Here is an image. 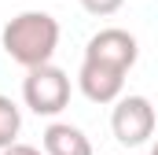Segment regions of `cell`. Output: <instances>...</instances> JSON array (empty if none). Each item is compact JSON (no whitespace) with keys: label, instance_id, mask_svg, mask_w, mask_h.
<instances>
[{"label":"cell","instance_id":"obj_7","mask_svg":"<svg viewBox=\"0 0 158 155\" xmlns=\"http://www.w3.org/2000/svg\"><path fill=\"white\" fill-rule=\"evenodd\" d=\"M19 129H22V111L15 107L11 96H0V152L11 148V144H19V140H15Z\"/></svg>","mask_w":158,"mask_h":155},{"label":"cell","instance_id":"obj_10","mask_svg":"<svg viewBox=\"0 0 158 155\" xmlns=\"http://www.w3.org/2000/svg\"><path fill=\"white\" fill-rule=\"evenodd\" d=\"M151 155H158V140H155V144H151Z\"/></svg>","mask_w":158,"mask_h":155},{"label":"cell","instance_id":"obj_3","mask_svg":"<svg viewBox=\"0 0 158 155\" xmlns=\"http://www.w3.org/2000/svg\"><path fill=\"white\" fill-rule=\"evenodd\" d=\"M110 133L121 148H140L155 137V107L147 96H121L110 111Z\"/></svg>","mask_w":158,"mask_h":155},{"label":"cell","instance_id":"obj_1","mask_svg":"<svg viewBox=\"0 0 158 155\" xmlns=\"http://www.w3.org/2000/svg\"><path fill=\"white\" fill-rule=\"evenodd\" d=\"M0 41H4L7 59H15L19 67H26V70L48 67L59 48V22L48 11H22L4 26Z\"/></svg>","mask_w":158,"mask_h":155},{"label":"cell","instance_id":"obj_8","mask_svg":"<svg viewBox=\"0 0 158 155\" xmlns=\"http://www.w3.org/2000/svg\"><path fill=\"white\" fill-rule=\"evenodd\" d=\"M77 4L88 11V15H99V19H103V15H114L125 0H77Z\"/></svg>","mask_w":158,"mask_h":155},{"label":"cell","instance_id":"obj_9","mask_svg":"<svg viewBox=\"0 0 158 155\" xmlns=\"http://www.w3.org/2000/svg\"><path fill=\"white\" fill-rule=\"evenodd\" d=\"M0 155H44V152L33 148V144H11V148H4Z\"/></svg>","mask_w":158,"mask_h":155},{"label":"cell","instance_id":"obj_5","mask_svg":"<svg viewBox=\"0 0 158 155\" xmlns=\"http://www.w3.org/2000/svg\"><path fill=\"white\" fill-rule=\"evenodd\" d=\"M77 89L85 92V100H92V104H118L121 89H125V70H114V67H107V63L81 59Z\"/></svg>","mask_w":158,"mask_h":155},{"label":"cell","instance_id":"obj_11","mask_svg":"<svg viewBox=\"0 0 158 155\" xmlns=\"http://www.w3.org/2000/svg\"><path fill=\"white\" fill-rule=\"evenodd\" d=\"M125 155H129V152H125Z\"/></svg>","mask_w":158,"mask_h":155},{"label":"cell","instance_id":"obj_6","mask_svg":"<svg viewBox=\"0 0 158 155\" xmlns=\"http://www.w3.org/2000/svg\"><path fill=\"white\" fill-rule=\"evenodd\" d=\"M44 155H92V140L85 137V129L70 126V122H52L40 133Z\"/></svg>","mask_w":158,"mask_h":155},{"label":"cell","instance_id":"obj_2","mask_svg":"<svg viewBox=\"0 0 158 155\" xmlns=\"http://www.w3.org/2000/svg\"><path fill=\"white\" fill-rule=\"evenodd\" d=\"M22 100H26V107L33 115H44V118H55L59 111H66V104H70V78H66V70H59L55 63L26 70Z\"/></svg>","mask_w":158,"mask_h":155},{"label":"cell","instance_id":"obj_4","mask_svg":"<svg viewBox=\"0 0 158 155\" xmlns=\"http://www.w3.org/2000/svg\"><path fill=\"white\" fill-rule=\"evenodd\" d=\"M85 59H92V63H107V67L129 74V70L136 67V59H140V44H136V37H132L129 30L107 26V30H99V33L88 37V44H85Z\"/></svg>","mask_w":158,"mask_h":155}]
</instances>
